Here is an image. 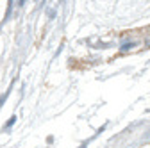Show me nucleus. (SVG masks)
Instances as JSON below:
<instances>
[{
    "instance_id": "nucleus-1",
    "label": "nucleus",
    "mask_w": 150,
    "mask_h": 148,
    "mask_svg": "<svg viewBox=\"0 0 150 148\" xmlns=\"http://www.w3.org/2000/svg\"><path fill=\"white\" fill-rule=\"evenodd\" d=\"M14 121H16V118H14V116H13V118H11V120H9V121H7V123H6V127H4V128H6V130H7V128H9V127H11V125H14Z\"/></svg>"
},
{
    "instance_id": "nucleus-3",
    "label": "nucleus",
    "mask_w": 150,
    "mask_h": 148,
    "mask_svg": "<svg viewBox=\"0 0 150 148\" xmlns=\"http://www.w3.org/2000/svg\"><path fill=\"white\" fill-rule=\"evenodd\" d=\"M146 47H150V38H148V39H146Z\"/></svg>"
},
{
    "instance_id": "nucleus-2",
    "label": "nucleus",
    "mask_w": 150,
    "mask_h": 148,
    "mask_svg": "<svg viewBox=\"0 0 150 148\" xmlns=\"http://www.w3.org/2000/svg\"><path fill=\"white\" fill-rule=\"evenodd\" d=\"M132 45H134V43H123V45H122V50H129Z\"/></svg>"
}]
</instances>
